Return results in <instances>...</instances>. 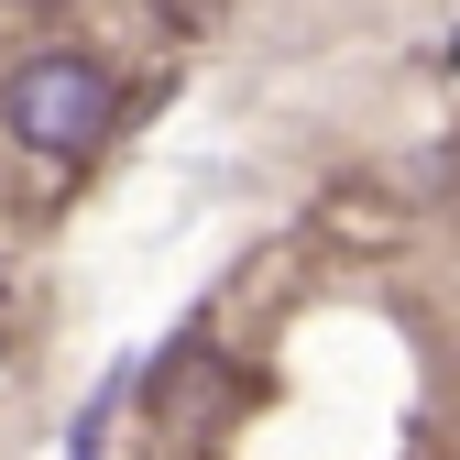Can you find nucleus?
I'll return each mask as SVG.
<instances>
[{
	"mask_svg": "<svg viewBox=\"0 0 460 460\" xmlns=\"http://www.w3.org/2000/svg\"><path fill=\"white\" fill-rule=\"evenodd\" d=\"M12 143L44 154V164H77L99 132H110V77L88 66V55H33V66H12Z\"/></svg>",
	"mask_w": 460,
	"mask_h": 460,
	"instance_id": "f257e3e1",
	"label": "nucleus"
},
{
	"mask_svg": "<svg viewBox=\"0 0 460 460\" xmlns=\"http://www.w3.org/2000/svg\"><path fill=\"white\" fill-rule=\"evenodd\" d=\"M164 12H176V22H208V0H164Z\"/></svg>",
	"mask_w": 460,
	"mask_h": 460,
	"instance_id": "f03ea898",
	"label": "nucleus"
},
{
	"mask_svg": "<svg viewBox=\"0 0 460 460\" xmlns=\"http://www.w3.org/2000/svg\"><path fill=\"white\" fill-rule=\"evenodd\" d=\"M449 66H460V44H449Z\"/></svg>",
	"mask_w": 460,
	"mask_h": 460,
	"instance_id": "7ed1b4c3",
	"label": "nucleus"
}]
</instances>
